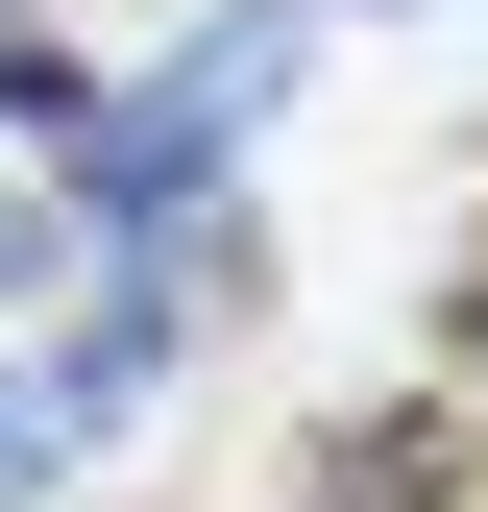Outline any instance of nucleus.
Wrapping results in <instances>:
<instances>
[{"mask_svg": "<svg viewBox=\"0 0 488 512\" xmlns=\"http://www.w3.org/2000/svg\"><path fill=\"white\" fill-rule=\"evenodd\" d=\"M0 49H25V0H0Z\"/></svg>", "mask_w": 488, "mask_h": 512, "instance_id": "39448f33", "label": "nucleus"}, {"mask_svg": "<svg viewBox=\"0 0 488 512\" xmlns=\"http://www.w3.org/2000/svg\"><path fill=\"white\" fill-rule=\"evenodd\" d=\"M269 98H293V0H220L147 98L74 122V220H122V244H147V220H220V171L269 147Z\"/></svg>", "mask_w": 488, "mask_h": 512, "instance_id": "f257e3e1", "label": "nucleus"}, {"mask_svg": "<svg viewBox=\"0 0 488 512\" xmlns=\"http://www.w3.org/2000/svg\"><path fill=\"white\" fill-rule=\"evenodd\" d=\"M74 269V196H0V293H49Z\"/></svg>", "mask_w": 488, "mask_h": 512, "instance_id": "20e7f679", "label": "nucleus"}, {"mask_svg": "<svg viewBox=\"0 0 488 512\" xmlns=\"http://www.w3.org/2000/svg\"><path fill=\"white\" fill-rule=\"evenodd\" d=\"M318 512H464V391L342 415V439H318Z\"/></svg>", "mask_w": 488, "mask_h": 512, "instance_id": "f03ea898", "label": "nucleus"}, {"mask_svg": "<svg viewBox=\"0 0 488 512\" xmlns=\"http://www.w3.org/2000/svg\"><path fill=\"white\" fill-rule=\"evenodd\" d=\"M49 464H74V415H49L25 366H0V512H49Z\"/></svg>", "mask_w": 488, "mask_h": 512, "instance_id": "7ed1b4c3", "label": "nucleus"}]
</instances>
